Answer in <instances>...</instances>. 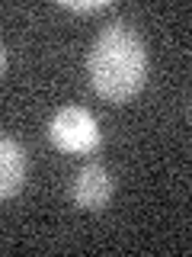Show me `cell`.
I'll return each instance as SVG.
<instances>
[{"instance_id": "obj_6", "label": "cell", "mask_w": 192, "mask_h": 257, "mask_svg": "<svg viewBox=\"0 0 192 257\" xmlns=\"http://www.w3.org/2000/svg\"><path fill=\"white\" fill-rule=\"evenodd\" d=\"M4 68H6V52H4V45H0V74H4Z\"/></svg>"}, {"instance_id": "obj_5", "label": "cell", "mask_w": 192, "mask_h": 257, "mask_svg": "<svg viewBox=\"0 0 192 257\" xmlns=\"http://www.w3.org/2000/svg\"><path fill=\"white\" fill-rule=\"evenodd\" d=\"M109 0H90V4H80V0H64V10H77V13H96L106 10Z\"/></svg>"}, {"instance_id": "obj_4", "label": "cell", "mask_w": 192, "mask_h": 257, "mask_svg": "<svg viewBox=\"0 0 192 257\" xmlns=\"http://www.w3.org/2000/svg\"><path fill=\"white\" fill-rule=\"evenodd\" d=\"M26 171H29L26 148H22L20 142L0 135V199H10L22 190Z\"/></svg>"}, {"instance_id": "obj_1", "label": "cell", "mask_w": 192, "mask_h": 257, "mask_svg": "<svg viewBox=\"0 0 192 257\" xmlns=\"http://www.w3.org/2000/svg\"><path fill=\"white\" fill-rule=\"evenodd\" d=\"M148 52L128 23H112L96 36L90 52L93 90L109 103H128L144 87Z\"/></svg>"}, {"instance_id": "obj_2", "label": "cell", "mask_w": 192, "mask_h": 257, "mask_svg": "<svg viewBox=\"0 0 192 257\" xmlns=\"http://www.w3.org/2000/svg\"><path fill=\"white\" fill-rule=\"evenodd\" d=\"M48 139L64 155H90L100 148L102 135L93 112H86L84 106H64L48 122Z\"/></svg>"}, {"instance_id": "obj_3", "label": "cell", "mask_w": 192, "mask_h": 257, "mask_svg": "<svg viewBox=\"0 0 192 257\" xmlns=\"http://www.w3.org/2000/svg\"><path fill=\"white\" fill-rule=\"evenodd\" d=\"M70 196L80 209L86 212H100V209L109 206L112 199V177L102 164H86L80 167L74 183H70Z\"/></svg>"}]
</instances>
